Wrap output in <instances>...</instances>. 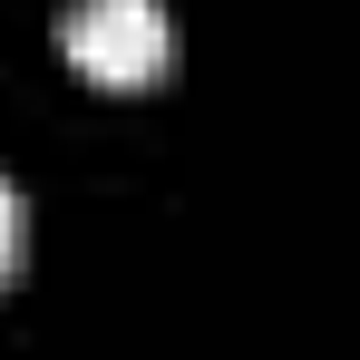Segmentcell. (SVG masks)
I'll return each mask as SVG.
<instances>
[{
    "instance_id": "6da1fadb",
    "label": "cell",
    "mask_w": 360,
    "mask_h": 360,
    "mask_svg": "<svg viewBox=\"0 0 360 360\" xmlns=\"http://www.w3.org/2000/svg\"><path fill=\"white\" fill-rule=\"evenodd\" d=\"M59 59L78 78H98V88H146L176 59V20H166V0H68Z\"/></svg>"
},
{
    "instance_id": "7a4b0ae2",
    "label": "cell",
    "mask_w": 360,
    "mask_h": 360,
    "mask_svg": "<svg viewBox=\"0 0 360 360\" xmlns=\"http://www.w3.org/2000/svg\"><path fill=\"white\" fill-rule=\"evenodd\" d=\"M20 234H30V214H20V185L0 176V273L20 263Z\"/></svg>"
}]
</instances>
